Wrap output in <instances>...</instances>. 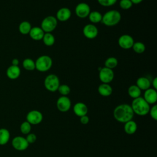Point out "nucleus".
Instances as JSON below:
<instances>
[{
	"mask_svg": "<svg viewBox=\"0 0 157 157\" xmlns=\"http://www.w3.org/2000/svg\"><path fill=\"white\" fill-rule=\"evenodd\" d=\"M113 114L117 121L123 123L132 120L134 115L131 105L127 104H122L117 105L114 109Z\"/></svg>",
	"mask_w": 157,
	"mask_h": 157,
	"instance_id": "obj_1",
	"label": "nucleus"
},
{
	"mask_svg": "<svg viewBox=\"0 0 157 157\" xmlns=\"http://www.w3.org/2000/svg\"><path fill=\"white\" fill-rule=\"evenodd\" d=\"M131 107L134 114L139 116L147 115L150 110V104H148L142 97L133 99Z\"/></svg>",
	"mask_w": 157,
	"mask_h": 157,
	"instance_id": "obj_2",
	"label": "nucleus"
},
{
	"mask_svg": "<svg viewBox=\"0 0 157 157\" xmlns=\"http://www.w3.org/2000/svg\"><path fill=\"white\" fill-rule=\"evenodd\" d=\"M121 18V13L118 10H110L102 15L101 22L105 26H113L120 21Z\"/></svg>",
	"mask_w": 157,
	"mask_h": 157,
	"instance_id": "obj_3",
	"label": "nucleus"
},
{
	"mask_svg": "<svg viewBox=\"0 0 157 157\" xmlns=\"http://www.w3.org/2000/svg\"><path fill=\"white\" fill-rule=\"evenodd\" d=\"M52 59L48 55H42L35 61L36 69L40 72H47L52 66Z\"/></svg>",
	"mask_w": 157,
	"mask_h": 157,
	"instance_id": "obj_4",
	"label": "nucleus"
},
{
	"mask_svg": "<svg viewBox=\"0 0 157 157\" xmlns=\"http://www.w3.org/2000/svg\"><path fill=\"white\" fill-rule=\"evenodd\" d=\"M59 85V79L55 74H49L44 80L45 88L50 92L57 91Z\"/></svg>",
	"mask_w": 157,
	"mask_h": 157,
	"instance_id": "obj_5",
	"label": "nucleus"
},
{
	"mask_svg": "<svg viewBox=\"0 0 157 157\" xmlns=\"http://www.w3.org/2000/svg\"><path fill=\"white\" fill-rule=\"evenodd\" d=\"M58 20L54 16L49 15L43 19L40 28L44 33H51L56 28Z\"/></svg>",
	"mask_w": 157,
	"mask_h": 157,
	"instance_id": "obj_6",
	"label": "nucleus"
},
{
	"mask_svg": "<svg viewBox=\"0 0 157 157\" xmlns=\"http://www.w3.org/2000/svg\"><path fill=\"white\" fill-rule=\"evenodd\" d=\"M99 78L102 83H109L114 78V72L112 69L102 67L99 71Z\"/></svg>",
	"mask_w": 157,
	"mask_h": 157,
	"instance_id": "obj_7",
	"label": "nucleus"
},
{
	"mask_svg": "<svg viewBox=\"0 0 157 157\" xmlns=\"http://www.w3.org/2000/svg\"><path fill=\"white\" fill-rule=\"evenodd\" d=\"M42 113L40 111L37 110H31L26 115V121L31 124H39L42 122Z\"/></svg>",
	"mask_w": 157,
	"mask_h": 157,
	"instance_id": "obj_8",
	"label": "nucleus"
},
{
	"mask_svg": "<svg viewBox=\"0 0 157 157\" xmlns=\"http://www.w3.org/2000/svg\"><path fill=\"white\" fill-rule=\"evenodd\" d=\"M12 147L18 151H23L27 149L29 144L25 137L22 136H15L12 140Z\"/></svg>",
	"mask_w": 157,
	"mask_h": 157,
	"instance_id": "obj_9",
	"label": "nucleus"
},
{
	"mask_svg": "<svg viewBox=\"0 0 157 157\" xmlns=\"http://www.w3.org/2000/svg\"><path fill=\"white\" fill-rule=\"evenodd\" d=\"M56 107L61 112H67L71 107V101L66 96H61L56 101Z\"/></svg>",
	"mask_w": 157,
	"mask_h": 157,
	"instance_id": "obj_10",
	"label": "nucleus"
},
{
	"mask_svg": "<svg viewBox=\"0 0 157 157\" xmlns=\"http://www.w3.org/2000/svg\"><path fill=\"white\" fill-rule=\"evenodd\" d=\"M90 12L91 10L89 5L85 2H80L78 4L75 9L76 15L80 18H86Z\"/></svg>",
	"mask_w": 157,
	"mask_h": 157,
	"instance_id": "obj_11",
	"label": "nucleus"
},
{
	"mask_svg": "<svg viewBox=\"0 0 157 157\" xmlns=\"http://www.w3.org/2000/svg\"><path fill=\"white\" fill-rule=\"evenodd\" d=\"M118 43L119 46L123 49H129L131 48L134 41V39L132 36L128 34H123L121 35L118 40Z\"/></svg>",
	"mask_w": 157,
	"mask_h": 157,
	"instance_id": "obj_12",
	"label": "nucleus"
},
{
	"mask_svg": "<svg viewBox=\"0 0 157 157\" xmlns=\"http://www.w3.org/2000/svg\"><path fill=\"white\" fill-rule=\"evenodd\" d=\"M83 34L85 37L89 39H93L97 37L98 29L93 24H87L83 29Z\"/></svg>",
	"mask_w": 157,
	"mask_h": 157,
	"instance_id": "obj_13",
	"label": "nucleus"
},
{
	"mask_svg": "<svg viewBox=\"0 0 157 157\" xmlns=\"http://www.w3.org/2000/svg\"><path fill=\"white\" fill-rule=\"evenodd\" d=\"M143 98L148 104H155L157 101L156 90L150 88L145 90Z\"/></svg>",
	"mask_w": 157,
	"mask_h": 157,
	"instance_id": "obj_14",
	"label": "nucleus"
},
{
	"mask_svg": "<svg viewBox=\"0 0 157 157\" xmlns=\"http://www.w3.org/2000/svg\"><path fill=\"white\" fill-rule=\"evenodd\" d=\"M71 16V11L67 7L59 9L56 14V18L60 21H66L68 20Z\"/></svg>",
	"mask_w": 157,
	"mask_h": 157,
	"instance_id": "obj_15",
	"label": "nucleus"
},
{
	"mask_svg": "<svg viewBox=\"0 0 157 157\" xmlns=\"http://www.w3.org/2000/svg\"><path fill=\"white\" fill-rule=\"evenodd\" d=\"M73 111L77 116L80 117L83 115H86L88 113V109L85 103L78 102L75 104V105H74Z\"/></svg>",
	"mask_w": 157,
	"mask_h": 157,
	"instance_id": "obj_16",
	"label": "nucleus"
},
{
	"mask_svg": "<svg viewBox=\"0 0 157 157\" xmlns=\"http://www.w3.org/2000/svg\"><path fill=\"white\" fill-rule=\"evenodd\" d=\"M20 73L21 71L18 66L11 65L7 68L6 71V75L7 77L12 80L18 78L20 75Z\"/></svg>",
	"mask_w": 157,
	"mask_h": 157,
	"instance_id": "obj_17",
	"label": "nucleus"
},
{
	"mask_svg": "<svg viewBox=\"0 0 157 157\" xmlns=\"http://www.w3.org/2000/svg\"><path fill=\"white\" fill-rule=\"evenodd\" d=\"M45 33L41 28L38 26L33 27L29 33L31 39L34 40H39L42 39Z\"/></svg>",
	"mask_w": 157,
	"mask_h": 157,
	"instance_id": "obj_18",
	"label": "nucleus"
},
{
	"mask_svg": "<svg viewBox=\"0 0 157 157\" xmlns=\"http://www.w3.org/2000/svg\"><path fill=\"white\" fill-rule=\"evenodd\" d=\"M98 93L102 96L107 97L112 94L113 90L112 86L109 83H102L98 88Z\"/></svg>",
	"mask_w": 157,
	"mask_h": 157,
	"instance_id": "obj_19",
	"label": "nucleus"
},
{
	"mask_svg": "<svg viewBox=\"0 0 157 157\" xmlns=\"http://www.w3.org/2000/svg\"><path fill=\"white\" fill-rule=\"evenodd\" d=\"M136 85L140 89V90L145 91L150 88L151 82L147 77H140L137 79Z\"/></svg>",
	"mask_w": 157,
	"mask_h": 157,
	"instance_id": "obj_20",
	"label": "nucleus"
},
{
	"mask_svg": "<svg viewBox=\"0 0 157 157\" xmlns=\"http://www.w3.org/2000/svg\"><path fill=\"white\" fill-rule=\"evenodd\" d=\"M137 129V123L132 120H129L124 123V132L129 135L134 134Z\"/></svg>",
	"mask_w": 157,
	"mask_h": 157,
	"instance_id": "obj_21",
	"label": "nucleus"
},
{
	"mask_svg": "<svg viewBox=\"0 0 157 157\" xmlns=\"http://www.w3.org/2000/svg\"><path fill=\"white\" fill-rule=\"evenodd\" d=\"M10 137V132L6 128L0 129V145H4L8 143Z\"/></svg>",
	"mask_w": 157,
	"mask_h": 157,
	"instance_id": "obj_22",
	"label": "nucleus"
},
{
	"mask_svg": "<svg viewBox=\"0 0 157 157\" xmlns=\"http://www.w3.org/2000/svg\"><path fill=\"white\" fill-rule=\"evenodd\" d=\"M128 93L131 98L136 99L140 96L141 90L136 85H132L128 88Z\"/></svg>",
	"mask_w": 157,
	"mask_h": 157,
	"instance_id": "obj_23",
	"label": "nucleus"
},
{
	"mask_svg": "<svg viewBox=\"0 0 157 157\" xmlns=\"http://www.w3.org/2000/svg\"><path fill=\"white\" fill-rule=\"evenodd\" d=\"M88 18H89L90 21L93 24L101 22L102 18V14L99 12L96 11V10L90 12V14L88 15Z\"/></svg>",
	"mask_w": 157,
	"mask_h": 157,
	"instance_id": "obj_24",
	"label": "nucleus"
},
{
	"mask_svg": "<svg viewBox=\"0 0 157 157\" xmlns=\"http://www.w3.org/2000/svg\"><path fill=\"white\" fill-rule=\"evenodd\" d=\"M31 25L29 22L27 21H23L20 23L19 25L18 29L21 34H28L29 33L31 29Z\"/></svg>",
	"mask_w": 157,
	"mask_h": 157,
	"instance_id": "obj_25",
	"label": "nucleus"
},
{
	"mask_svg": "<svg viewBox=\"0 0 157 157\" xmlns=\"http://www.w3.org/2000/svg\"><path fill=\"white\" fill-rule=\"evenodd\" d=\"M42 40L44 44L47 46H52L54 44L55 39L54 36L51 33H45Z\"/></svg>",
	"mask_w": 157,
	"mask_h": 157,
	"instance_id": "obj_26",
	"label": "nucleus"
},
{
	"mask_svg": "<svg viewBox=\"0 0 157 157\" xmlns=\"http://www.w3.org/2000/svg\"><path fill=\"white\" fill-rule=\"evenodd\" d=\"M23 67L27 71H33L36 69L35 61L31 58H26L23 61Z\"/></svg>",
	"mask_w": 157,
	"mask_h": 157,
	"instance_id": "obj_27",
	"label": "nucleus"
},
{
	"mask_svg": "<svg viewBox=\"0 0 157 157\" xmlns=\"http://www.w3.org/2000/svg\"><path fill=\"white\" fill-rule=\"evenodd\" d=\"M104 65L105 67H107L110 69H113L117 66L118 60L115 57H113V56L109 57L105 60L104 63Z\"/></svg>",
	"mask_w": 157,
	"mask_h": 157,
	"instance_id": "obj_28",
	"label": "nucleus"
},
{
	"mask_svg": "<svg viewBox=\"0 0 157 157\" xmlns=\"http://www.w3.org/2000/svg\"><path fill=\"white\" fill-rule=\"evenodd\" d=\"M133 50L136 53H142L144 52L145 50V45L141 42H134L132 47Z\"/></svg>",
	"mask_w": 157,
	"mask_h": 157,
	"instance_id": "obj_29",
	"label": "nucleus"
},
{
	"mask_svg": "<svg viewBox=\"0 0 157 157\" xmlns=\"http://www.w3.org/2000/svg\"><path fill=\"white\" fill-rule=\"evenodd\" d=\"M20 129L22 134L27 135L31 132V124L29 123H28L27 121H25L21 124L20 126Z\"/></svg>",
	"mask_w": 157,
	"mask_h": 157,
	"instance_id": "obj_30",
	"label": "nucleus"
},
{
	"mask_svg": "<svg viewBox=\"0 0 157 157\" xmlns=\"http://www.w3.org/2000/svg\"><path fill=\"white\" fill-rule=\"evenodd\" d=\"M57 91H58L59 93L62 96H67L70 93L71 88L67 85L63 84V85H59Z\"/></svg>",
	"mask_w": 157,
	"mask_h": 157,
	"instance_id": "obj_31",
	"label": "nucleus"
},
{
	"mask_svg": "<svg viewBox=\"0 0 157 157\" xmlns=\"http://www.w3.org/2000/svg\"><path fill=\"white\" fill-rule=\"evenodd\" d=\"M119 5L121 9L127 10L132 7V3L130 0H121L120 1Z\"/></svg>",
	"mask_w": 157,
	"mask_h": 157,
	"instance_id": "obj_32",
	"label": "nucleus"
},
{
	"mask_svg": "<svg viewBox=\"0 0 157 157\" xmlns=\"http://www.w3.org/2000/svg\"><path fill=\"white\" fill-rule=\"evenodd\" d=\"M117 0H98V3L104 7H109L114 5Z\"/></svg>",
	"mask_w": 157,
	"mask_h": 157,
	"instance_id": "obj_33",
	"label": "nucleus"
},
{
	"mask_svg": "<svg viewBox=\"0 0 157 157\" xmlns=\"http://www.w3.org/2000/svg\"><path fill=\"white\" fill-rule=\"evenodd\" d=\"M148 113L152 119L154 120H157V105L156 104H154L150 108Z\"/></svg>",
	"mask_w": 157,
	"mask_h": 157,
	"instance_id": "obj_34",
	"label": "nucleus"
},
{
	"mask_svg": "<svg viewBox=\"0 0 157 157\" xmlns=\"http://www.w3.org/2000/svg\"><path fill=\"white\" fill-rule=\"evenodd\" d=\"M25 138L29 144L34 143L37 139L36 135L34 133H29L28 134H27V136Z\"/></svg>",
	"mask_w": 157,
	"mask_h": 157,
	"instance_id": "obj_35",
	"label": "nucleus"
},
{
	"mask_svg": "<svg viewBox=\"0 0 157 157\" xmlns=\"http://www.w3.org/2000/svg\"><path fill=\"white\" fill-rule=\"evenodd\" d=\"M89 117L86 115H83L82 117H80V121L82 124H86L88 123L89 122Z\"/></svg>",
	"mask_w": 157,
	"mask_h": 157,
	"instance_id": "obj_36",
	"label": "nucleus"
},
{
	"mask_svg": "<svg viewBox=\"0 0 157 157\" xmlns=\"http://www.w3.org/2000/svg\"><path fill=\"white\" fill-rule=\"evenodd\" d=\"M152 86H153V88H154L155 90L157 89V78L156 77H155L152 80Z\"/></svg>",
	"mask_w": 157,
	"mask_h": 157,
	"instance_id": "obj_37",
	"label": "nucleus"
},
{
	"mask_svg": "<svg viewBox=\"0 0 157 157\" xmlns=\"http://www.w3.org/2000/svg\"><path fill=\"white\" fill-rule=\"evenodd\" d=\"M19 64V61L17 58H14L12 60V65L13 66H18Z\"/></svg>",
	"mask_w": 157,
	"mask_h": 157,
	"instance_id": "obj_38",
	"label": "nucleus"
},
{
	"mask_svg": "<svg viewBox=\"0 0 157 157\" xmlns=\"http://www.w3.org/2000/svg\"><path fill=\"white\" fill-rule=\"evenodd\" d=\"M130 1L132 2V4H140V2H142L143 0H130Z\"/></svg>",
	"mask_w": 157,
	"mask_h": 157,
	"instance_id": "obj_39",
	"label": "nucleus"
}]
</instances>
